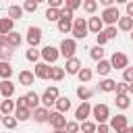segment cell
<instances>
[{
    "instance_id": "1",
    "label": "cell",
    "mask_w": 133,
    "mask_h": 133,
    "mask_svg": "<svg viewBox=\"0 0 133 133\" xmlns=\"http://www.w3.org/2000/svg\"><path fill=\"white\" fill-rule=\"evenodd\" d=\"M73 12L71 10H66L64 8V4H62V8H60V19H58V31L60 33H69L71 29H73Z\"/></svg>"
},
{
    "instance_id": "2",
    "label": "cell",
    "mask_w": 133,
    "mask_h": 133,
    "mask_svg": "<svg viewBox=\"0 0 133 133\" xmlns=\"http://www.w3.org/2000/svg\"><path fill=\"white\" fill-rule=\"evenodd\" d=\"M71 33L75 35V39H85V35H87V21L83 17H75Z\"/></svg>"
},
{
    "instance_id": "3",
    "label": "cell",
    "mask_w": 133,
    "mask_h": 133,
    "mask_svg": "<svg viewBox=\"0 0 133 133\" xmlns=\"http://www.w3.org/2000/svg\"><path fill=\"white\" fill-rule=\"evenodd\" d=\"M91 114H94V118L98 121V125H104V123L110 118V108H108L106 104H96V106H91Z\"/></svg>"
},
{
    "instance_id": "4",
    "label": "cell",
    "mask_w": 133,
    "mask_h": 133,
    "mask_svg": "<svg viewBox=\"0 0 133 133\" xmlns=\"http://www.w3.org/2000/svg\"><path fill=\"white\" fill-rule=\"evenodd\" d=\"M102 23H106L108 27H114V23L121 19V12H118V8L116 6H108V8H104V12H102Z\"/></svg>"
},
{
    "instance_id": "5",
    "label": "cell",
    "mask_w": 133,
    "mask_h": 133,
    "mask_svg": "<svg viewBox=\"0 0 133 133\" xmlns=\"http://www.w3.org/2000/svg\"><path fill=\"white\" fill-rule=\"evenodd\" d=\"M60 56H64L66 60H71V58H75V52H77V44H75V39H62L60 42Z\"/></svg>"
},
{
    "instance_id": "6",
    "label": "cell",
    "mask_w": 133,
    "mask_h": 133,
    "mask_svg": "<svg viewBox=\"0 0 133 133\" xmlns=\"http://www.w3.org/2000/svg\"><path fill=\"white\" fill-rule=\"evenodd\" d=\"M39 42H42V27L31 25L27 29V44H29V48H37Z\"/></svg>"
},
{
    "instance_id": "7",
    "label": "cell",
    "mask_w": 133,
    "mask_h": 133,
    "mask_svg": "<svg viewBox=\"0 0 133 133\" xmlns=\"http://www.w3.org/2000/svg\"><path fill=\"white\" fill-rule=\"evenodd\" d=\"M110 129H114L116 133H127V116L125 114H116V116H110Z\"/></svg>"
},
{
    "instance_id": "8",
    "label": "cell",
    "mask_w": 133,
    "mask_h": 133,
    "mask_svg": "<svg viewBox=\"0 0 133 133\" xmlns=\"http://www.w3.org/2000/svg\"><path fill=\"white\" fill-rule=\"evenodd\" d=\"M56 100H58V87H48L44 91V96L39 98V102L44 104V108H50L52 104H56Z\"/></svg>"
},
{
    "instance_id": "9",
    "label": "cell",
    "mask_w": 133,
    "mask_h": 133,
    "mask_svg": "<svg viewBox=\"0 0 133 133\" xmlns=\"http://www.w3.org/2000/svg\"><path fill=\"white\" fill-rule=\"evenodd\" d=\"M110 66L112 69H127L129 66V58H127V54H123V52H114L112 54V58H110Z\"/></svg>"
},
{
    "instance_id": "10",
    "label": "cell",
    "mask_w": 133,
    "mask_h": 133,
    "mask_svg": "<svg viewBox=\"0 0 133 133\" xmlns=\"http://www.w3.org/2000/svg\"><path fill=\"white\" fill-rule=\"evenodd\" d=\"M48 123L54 127V131H64V127H66V116L60 114V112H50V121H48Z\"/></svg>"
},
{
    "instance_id": "11",
    "label": "cell",
    "mask_w": 133,
    "mask_h": 133,
    "mask_svg": "<svg viewBox=\"0 0 133 133\" xmlns=\"http://www.w3.org/2000/svg\"><path fill=\"white\" fill-rule=\"evenodd\" d=\"M39 52H42V58H44V62H46V64L56 62V60H58V56H60V52H58L54 46H46V48H42Z\"/></svg>"
},
{
    "instance_id": "12",
    "label": "cell",
    "mask_w": 133,
    "mask_h": 133,
    "mask_svg": "<svg viewBox=\"0 0 133 133\" xmlns=\"http://www.w3.org/2000/svg\"><path fill=\"white\" fill-rule=\"evenodd\" d=\"M89 114H91V104H89V102H81V104L77 106V110H75V118L81 121V123H85V121L89 118Z\"/></svg>"
},
{
    "instance_id": "13",
    "label": "cell",
    "mask_w": 133,
    "mask_h": 133,
    "mask_svg": "<svg viewBox=\"0 0 133 133\" xmlns=\"http://www.w3.org/2000/svg\"><path fill=\"white\" fill-rule=\"evenodd\" d=\"M81 69H83V64H81L79 58H71V60H66V64H64V73H66V75H77Z\"/></svg>"
},
{
    "instance_id": "14",
    "label": "cell",
    "mask_w": 133,
    "mask_h": 133,
    "mask_svg": "<svg viewBox=\"0 0 133 133\" xmlns=\"http://www.w3.org/2000/svg\"><path fill=\"white\" fill-rule=\"evenodd\" d=\"M50 69H52L50 64H46V62H37L33 75H35L37 79H50Z\"/></svg>"
},
{
    "instance_id": "15",
    "label": "cell",
    "mask_w": 133,
    "mask_h": 133,
    "mask_svg": "<svg viewBox=\"0 0 133 133\" xmlns=\"http://www.w3.org/2000/svg\"><path fill=\"white\" fill-rule=\"evenodd\" d=\"M31 116H33L35 123H48L50 121V110L48 108H35Z\"/></svg>"
},
{
    "instance_id": "16",
    "label": "cell",
    "mask_w": 133,
    "mask_h": 133,
    "mask_svg": "<svg viewBox=\"0 0 133 133\" xmlns=\"http://www.w3.org/2000/svg\"><path fill=\"white\" fill-rule=\"evenodd\" d=\"M37 104H39V96H37L35 91H29V94H25V106H27L29 110H35V108H39Z\"/></svg>"
},
{
    "instance_id": "17",
    "label": "cell",
    "mask_w": 133,
    "mask_h": 133,
    "mask_svg": "<svg viewBox=\"0 0 133 133\" xmlns=\"http://www.w3.org/2000/svg\"><path fill=\"white\" fill-rule=\"evenodd\" d=\"M102 27H104V23H102V19H100V17H91V19H89V23H87V29H89L91 33H96V35L102 31Z\"/></svg>"
},
{
    "instance_id": "18",
    "label": "cell",
    "mask_w": 133,
    "mask_h": 133,
    "mask_svg": "<svg viewBox=\"0 0 133 133\" xmlns=\"http://www.w3.org/2000/svg\"><path fill=\"white\" fill-rule=\"evenodd\" d=\"M12 25H15V21H12V19L2 17V19H0V35H8V33L12 31Z\"/></svg>"
},
{
    "instance_id": "19",
    "label": "cell",
    "mask_w": 133,
    "mask_h": 133,
    "mask_svg": "<svg viewBox=\"0 0 133 133\" xmlns=\"http://www.w3.org/2000/svg\"><path fill=\"white\" fill-rule=\"evenodd\" d=\"M0 94L4 96V98H10L12 94H15V83L8 79V81H2L0 83Z\"/></svg>"
},
{
    "instance_id": "20",
    "label": "cell",
    "mask_w": 133,
    "mask_h": 133,
    "mask_svg": "<svg viewBox=\"0 0 133 133\" xmlns=\"http://www.w3.org/2000/svg\"><path fill=\"white\" fill-rule=\"evenodd\" d=\"M54 106H56V112L64 114V112L71 108V100H69V98H60V96H58V100H56V104H54Z\"/></svg>"
},
{
    "instance_id": "21",
    "label": "cell",
    "mask_w": 133,
    "mask_h": 133,
    "mask_svg": "<svg viewBox=\"0 0 133 133\" xmlns=\"http://www.w3.org/2000/svg\"><path fill=\"white\" fill-rule=\"evenodd\" d=\"M33 79H35V75H33L31 71H21V73H19V83H21V85H31Z\"/></svg>"
},
{
    "instance_id": "22",
    "label": "cell",
    "mask_w": 133,
    "mask_h": 133,
    "mask_svg": "<svg viewBox=\"0 0 133 133\" xmlns=\"http://www.w3.org/2000/svg\"><path fill=\"white\" fill-rule=\"evenodd\" d=\"M31 114H33V110H29L27 106H25V108H17V110H15V118H17V121H29V118H31Z\"/></svg>"
},
{
    "instance_id": "23",
    "label": "cell",
    "mask_w": 133,
    "mask_h": 133,
    "mask_svg": "<svg viewBox=\"0 0 133 133\" xmlns=\"http://www.w3.org/2000/svg\"><path fill=\"white\" fill-rule=\"evenodd\" d=\"M10 75H12V66H10V62H2V60H0V77H2V81H8Z\"/></svg>"
},
{
    "instance_id": "24",
    "label": "cell",
    "mask_w": 133,
    "mask_h": 133,
    "mask_svg": "<svg viewBox=\"0 0 133 133\" xmlns=\"http://www.w3.org/2000/svg\"><path fill=\"white\" fill-rule=\"evenodd\" d=\"M118 29L121 31H133V19L131 17H121L118 19Z\"/></svg>"
},
{
    "instance_id": "25",
    "label": "cell",
    "mask_w": 133,
    "mask_h": 133,
    "mask_svg": "<svg viewBox=\"0 0 133 133\" xmlns=\"http://www.w3.org/2000/svg\"><path fill=\"white\" fill-rule=\"evenodd\" d=\"M6 37H8V44H10V48H12V50H15V48H19V46H21V42H23L21 33H17V31H10Z\"/></svg>"
},
{
    "instance_id": "26",
    "label": "cell",
    "mask_w": 133,
    "mask_h": 133,
    "mask_svg": "<svg viewBox=\"0 0 133 133\" xmlns=\"http://www.w3.org/2000/svg\"><path fill=\"white\" fill-rule=\"evenodd\" d=\"M91 96H94V91H91L89 87H83V85H79V87H77V98H79L81 102H87Z\"/></svg>"
},
{
    "instance_id": "27",
    "label": "cell",
    "mask_w": 133,
    "mask_h": 133,
    "mask_svg": "<svg viewBox=\"0 0 133 133\" xmlns=\"http://www.w3.org/2000/svg\"><path fill=\"white\" fill-rule=\"evenodd\" d=\"M96 71H98L102 77H106V75L112 71V66H110V60H100V62H98V66H96Z\"/></svg>"
},
{
    "instance_id": "28",
    "label": "cell",
    "mask_w": 133,
    "mask_h": 133,
    "mask_svg": "<svg viewBox=\"0 0 133 133\" xmlns=\"http://www.w3.org/2000/svg\"><path fill=\"white\" fill-rule=\"evenodd\" d=\"M98 87H100V91H114L116 81H112V79H108V77H106V79H102V81H100V85H98Z\"/></svg>"
},
{
    "instance_id": "29",
    "label": "cell",
    "mask_w": 133,
    "mask_h": 133,
    "mask_svg": "<svg viewBox=\"0 0 133 133\" xmlns=\"http://www.w3.org/2000/svg\"><path fill=\"white\" fill-rule=\"evenodd\" d=\"M12 110H15V102H12V100H4V102L0 104V114L8 116V114H10Z\"/></svg>"
},
{
    "instance_id": "30",
    "label": "cell",
    "mask_w": 133,
    "mask_h": 133,
    "mask_svg": "<svg viewBox=\"0 0 133 133\" xmlns=\"http://www.w3.org/2000/svg\"><path fill=\"white\" fill-rule=\"evenodd\" d=\"M21 15H23V6H17V4H12V6H8V19H21Z\"/></svg>"
},
{
    "instance_id": "31",
    "label": "cell",
    "mask_w": 133,
    "mask_h": 133,
    "mask_svg": "<svg viewBox=\"0 0 133 133\" xmlns=\"http://www.w3.org/2000/svg\"><path fill=\"white\" fill-rule=\"evenodd\" d=\"M25 58H27L29 62H37V60L42 58V52H39V50H35V48H29V50L25 52Z\"/></svg>"
},
{
    "instance_id": "32",
    "label": "cell",
    "mask_w": 133,
    "mask_h": 133,
    "mask_svg": "<svg viewBox=\"0 0 133 133\" xmlns=\"http://www.w3.org/2000/svg\"><path fill=\"white\" fill-rule=\"evenodd\" d=\"M62 77H64V69L62 66H52L50 69V79L52 81H60Z\"/></svg>"
},
{
    "instance_id": "33",
    "label": "cell",
    "mask_w": 133,
    "mask_h": 133,
    "mask_svg": "<svg viewBox=\"0 0 133 133\" xmlns=\"http://www.w3.org/2000/svg\"><path fill=\"white\" fill-rule=\"evenodd\" d=\"M114 104H116V108H121V110H127V108L131 106V102H129V96H116Z\"/></svg>"
},
{
    "instance_id": "34",
    "label": "cell",
    "mask_w": 133,
    "mask_h": 133,
    "mask_svg": "<svg viewBox=\"0 0 133 133\" xmlns=\"http://www.w3.org/2000/svg\"><path fill=\"white\" fill-rule=\"evenodd\" d=\"M89 56H91L94 60H98V62H100V60H104V50H102L100 46H94V48L89 50Z\"/></svg>"
},
{
    "instance_id": "35",
    "label": "cell",
    "mask_w": 133,
    "mask_h": 133,
    "mask_svg": "<svg viewBox=\"0 0 133 133\" xmlns=\"http://www.w3.org/2000/svg\"><path fill=\"white\" fill-rule=\"evenodd\" d=\"M77 77H79V81L81 83H87L89 79H91V69H87V66H83L79 73H77Z\"/></svg>"
},
{
    "instance_id": "36",
    "label": "cell",
    "mask_w": 133,
    "mask_h": 133,
    "mask_svg": "<svg viewBox=\"0 0 133 133\" xmlns=\"http://www.w3.org/2000/svg\"><path fill=\"white\" fill-rule=\"evenodd\" d=\"M81 6H83V10L85 12H96V8H98V2L96 0H85V2H81Z\"/></svg>"
},
{
    "instance_id": "37",
    "label": "cell",
    "mask_w": 133,
    "mask_h": 133,
    "mask_svg": "<svg viewBox=\"0 0 133 133\" xmlns=\"http://www.w3.org/2000/svg\"><path fill=\"white\" fill-rule=\"evenodd\" d=\"M46 19L58 23V19H60V10H58V8H48V10H46Z\"/></svg>"
},
{
    "instance_id": "38",
    "label": "cell",
    "mask_w": 133,
    "mask_h": 133,
    "mask_svg": "<svg viewBox=\"0 0 133 133\" xmlns=\"http://www.w3.org/2000/svg\"><path fill=\"white\" fill-rule=\"evenodd\" d=\"M114 91H116V96H127L129 94V83H116Z\"/></svg>"
},
{
    "instance_id": "39",
    "label": "cell",
    "mask_w": 133,
    "mask_h": 133,
    "mask_svg": "<svg viewBox=\"0 0 133 133\" xmlns=\"http://www.w3.org/2000/svg\"><path fill=\"white\" fill-rule=\"evenodd\" d=\"M2 125H4L6 129H15V127H17V118H15V116H2Z\"/></svg>"
},
{
    "instance_id": "40",
    "label": "cell",
    "mask_w": 133,
    "mask_h": 133,
    "mask_svg": "<svg viewBox=\"0 0 133 133\" xmlns=\"http://www.w3.org/2000/svg\"><path fill=\"white\" fill-rule=\"evenodd\" d=\"M64 131H66V133H77V131H79V123H77V121H66Z\"/></svg>"
},
{
    "instance_id": "41",
    "label": "cell",
    "mask_w": 133,
    "mask_h": 133,
    "mask_svg": "<svg viewBox=\"0 0 133 133\" xmlns=\"http://www.w3.org/2000/svg\"><path fill=\"white\" fill-rule=\"evenodd\" d=\"M79 6H81V2H79V0H66V2H64V8H66V10H71V12H73V10H77Z\"/></svg>"
},
{
    "instance_id": "42",
    "label": "cell",
    "mask_w": 133,
    "mask_h": 133,
    "mask_svg": "<svg viewBox=\"0 0 133 133\" xmlns=\"http://www.w3.org/2000/svg\"><path fill=\"white\" fill-rule=\"evenodd\" d=\"M23 10H27V12H35V10H37V2H35V0H27V2L23 4Z\"/></svg>"
},
{
    "instance_id": "43",
    "label": "cell",
    "mask_w": 133,
    "mask_h": 133,
    "mask_svg": "<svg viewBox=\"0 0 133 133\" xmlns=\"http://www.w3.org/2000/svg\"><path fill=\"white\" fill-rule=\"evenodd\" d=\"M123 79H125V83H133V66H127L123 71Z\"/></svg>"
},
{
    "instance_id": "44",
    "label": "cell",
    "mask_w": 133,
    "mask_h": 133,
    "mask_svg": "<svg viewBox=\"0 0 133 133\" xmlns=\"http://www.w3.org/2000/svg\"><path fill=\"white\" fill-rule=\"evenodd\" d=\"M79 129H81L83 133H94V131H96V125H94V123H89V121H85Z\"/></svg>"
},
{
    "instance_id": "45",
    "label": "cell",
    "mask_w": 133,
    "mask_h": 133,
    "mask_svg": "<svg viewBox=\"0 0 133 133\" xmlns=\"http://www.w3.org/2000/svg\"><path fill=\"white\" fill-rule=\"evenodd\" d=\"M104 31V35L108 37V39H114L116 37V27H106V29H102Z\"/></svg>"
},
{
    "instance_id": "46",
    "label": "cell",
    "mask_w": 133,
    "mask_h": 133,
    "mask_svg": "<svg viewBox=\"0 0 133 133\" xmlns=\"http://www.w3.org/2000/svg\"><path fill=\"white\" fill-rule=\"evenodd\" d=\"M96 42H98V46H100V48H102V46H104V44L108 42V37L104 35V31H100V33L96 35Z\"/></svg>"
},
{
    "instance_id": "47",
    "label": "cell",
    "mask_w": 133,
    "mask_h": 133,
    "mask_svg": "<svg viewBox=\"0 0 133 133\" xmlns=\"http://www.w3.org/2000/svg\"><path fill=\"white\" fill-rule=\"evenodd\" d=\"M2 48H4V50H12L10 44H8V37H6V35H0V50H2Z\"/></svg>"
},
{
    "instance_id": "48",
    "label": "cell",
    "mask_w": 133,
    "mask_h": 133,
    "mask_svg": "<svg viewBox=\"0 0 133 133\" xmlns=\"http://www.w3.org/2000/svg\"><path fill=\"white\" fill-rule=\"evenodd\" d=\"M48 4H50L48 8H58V10L62 8V0H48Z\"/></svg>"
},
{
    "instance_id": "49",
    "label": "cell",
    "mask_w": 133,
    "mask_h": 133,
    "mask_svg": "<svg viewBox=\"0 0 133 133\" xmlns=\"http://www.w3.org/2000/svg\"><path fill=\"white\" fill-rule=\"evenodd\" d=\"M15 108H25V96L17 98V102H15Z\"/></svg>"
},
{
    "instance_id": "50",
    "label": "cell",
    "mask_w": 133,
    "mask_h": 133,
    "mask_svg": "<svg viewBox=\"0 0 133 133\" xmlns=\"http://www.w3.org/2000/svg\"><path fill=\"white\" fill-rule=\"evenodd\" d=\"M96 129H98V133H108V131H110V127H108L106 123H104V125H98Z\"/></svg>"
},
{
    "instance_id": "51",
    "label": "cell",
    "mask_w": 133,
    "mask_h": 133,
    "mask_svg": "<svg viewBox=\"0 0 133 133\" xmlns=\"http://www.w3.org/2000/svg\"><path fill=\"white\" fill-rule=\"evenodd\" d=\"M127 17L133 19V2H127Z\"/></svg>"
},
{
    "instance_id": "52",
    "label": "cell",
    "mask_w": 133,
    "mask_h": 133,
    "mask_svg": "<svg viewBox=\"0 0 133 133\" xmlns=\"http://www.w3.org/2000/svg\"><path fill=\"white\" fill-rule=\"evenodd\" d=\"M129 94H133V83H129Z\"/></svg>"
},
{
    "instance_id": "53",
    "label": "cell",
    "mask_w": 133,
    "mask_h": 133,
    "mask_svg": "<svg viewBox=\"0 0 133 133\" xmlns=\"http://www.w3.org/2000/svg\"><path fill=\"white\" fill-rule=\"evenodd\" d=\"M127 133H133V127H127Z\"/></svg>"
},
{
    "instance_id": "54",
    "label": "cell",
    "mask_w": 133,
    "mask_h": 133,
    "mask_svg": "<svg viewBox=\"0 0 133 133\" xmlns=\"http://www.w3.org/2000/svg\"><path fill=\"white\" fill-rule=\"evenodd\" d=\"M54 133H66V131H54Z\"/></svg>"
},
{
    "instance_id": "55",
    "label": "cell",
    "mask_w": 133,
    "mask_h": 133,
    "mask_svg": "<svg viewBox=\"0 0 133 133\" xmlns=\"http://www.w3.org/2000/svg\"><path fill=\"white\" fill-rule=\"evenodd\" d=\"M131 39H133V31H131Z\"/></svg>"
},
{
    "instance_id": "56",
    "label": "cell",
    "mask_w": 133,
    "mask_h": 133,
    "mask_svg": "<svg viewBox=\"0 0 133 133\" xmlns=\"http://www.w3.org/2000/svg\"><path fill=\"white\" fill-rule=\"evenodd\" d=\"M0 56H2V50H0Z\"/></svg>"
},
{
    "instance_id": "57",
    "label": "cell",
    "mask_w": 133,
    "mask_h": 133,
    "mask_svg": "<svg viewBox=\"0 0 133 133\" xmlns=\"http://www.w3.org/2000/svg\"><path fill=\"white\" fill-rule=\"evenodd\" d=\"M0 121H2V116H0Z\"/></svg>"
}]
</instances>
